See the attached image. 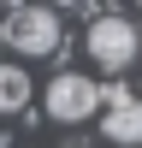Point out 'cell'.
<instances>
[{
  "label": "cell",
  "mask_w": 142,
  "mask_h": 148,
  "mask_svg": "<svg viewBox=\"0 0 142 148\" xmlns=\"http://www.w3.org/2000/svg\"><path fill=\"white\" fill-rule=\"evenodd\" d=\"M6 47H18L24 59H47V53H65V24H59V12L47 6H18L6 12Z\"/></svg>",
  "instance_id": "cell-1"
},
{
  "label": "cell",
  "mask_w": 142,
  "mask_h": 148,
  "mask_svg": "<svg viewBox=\"0 0 142 148\" xmlns=\"http://www.w3.org/2000/svg\"><path fill=\"white\" fill-rule=\"evenodd\" d=\"M83 47H89V59L101 71H124L130 59H136V24L118 18V12H106V18H89V36H83Z\"/></svg>",
  "instance_id": "cell-2"
},
{
  "label": "cell",
  "mask_w": 142,
  "mask_h": 148,
  "mask_svg": "<svg viewBox=\"0 0 142 148\" xmlns=\"http://www.w3.org/2000/svg\"><path fill=\"white\" fill-rule=\"evenodd\" d=\"M95 107H101V83L83 77V71H59V77L47 83V119H59V125H77Z\"/></svg>",
  "instance_id": "cell-3"
},
{
  "label": "cell",
  "mask_w": 142,
  "mask_h": 148,
  "mask_svg": "<svg viewBox=\"0 0 142 148\" xmlns=\"http://www.w3.org/2000/svg\"><path fill=\"white\" fill-rule=\"evenodd\" d=\"M101 136H106V142H124V148L142 142V101H136V95H130V101H118V107H106Z\"/></svg>",
  "instance_id": "cell-4"
},
{
  "label": "cell",
  "mask_w": 142,
  "mask_h": 148,
  "mask_svg": "<svg viewBox=\"0 0 142 148\" xmlns=\"http://www.w3.org/2000/svg\"><path fill=\"white\" fill-rule=\"evenodd\" d=\"M30 71H24V65H0V113H24V107H30Z\"/></svg>",
  "instance_id": "cell-5"
},
{
  "label": "cell",
  "mask_w": 142,
  "mask_h": 148,
  "mask_svg": "<svg viewBox=\"0 0 142 148\" xmlns=\"http://www.w3.org/2000/svg\"><path fill=\"white\" fill-rule=\"evenodd\" d=\"M136 53H142V30H136Z\"/></svg>",
  "instance_id": "cell-6"
},
{
  "label": "cell",
  "mask_w": 142,
  "mask_h": 148,
  "mask_svg": "<svg viewBox=\"0 0 142 148\" xmlns=\"http://www.w3.org/2000/svg\"><path fill=\"white\" fill-rule=\"evenodd\" d=\"M65 148H83V142H65Z\"/></svg>",
  "instance_id": "cell-7"
}]
</instances>
